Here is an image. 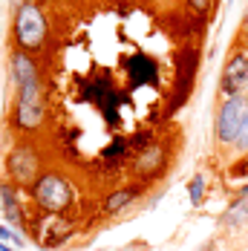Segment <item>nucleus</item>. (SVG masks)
Instances as JSON below:
<instances>
[{"mask_svg": "<svg viewBox=\"0 0 248 251\" xmlns=\"http://www.w3.org/2000/svg\"><path fill=\"white\" fill-rule=\"evenodd\" d=\"M15 44L26 55L44 50V44H47V15L38 3H29V6L15 12Z\"/></svg>", "mask_w": 248, "mask_h": 251, "instance_id": "nucleus-1", "label": "nucleus"}, {"mask_svg": "<svg viewBox=\"0 0 248 251\" xmlns=\"http://www.w3.org/2000/svg\"><path fill=\"white\" fill-rule=\"evenodd\" d=\"M32 194L44 214H64L73 205V185L61 174H44L35 182Z\"/></svg>", "mask_w": 248, "mask_h": 251, "instance_id": "nucleus-2", "label": "nucleus"}, {"mask_svg": "<svg viewBox=\"0 0 248 251\" xmlns=\"http://www.w3.org/2000/svg\"><path fill=\"white\" fill-rule=\"evenodd\" d=\"M81 96L87 101H93L96 107H99L101 113H104V119H107V125L116 127L119 125V107H122L124 96L110 84V78L107 75H96L93 81H84V87H81Z\"/></svg>", "mask_w": 248, "mask_h": 251, "instance_id": "nucleus-3", "label": "nucleus"}, {"mask_svg": "<svg viewBox=\"0 0 248 251\" xmlns=\"http://www.w3.org/2000/svg\"><path fill=\"white\" fill-rule=\"evenodd\" d=\"M44 122V93L41 81H29L18 87V107H15V125L21 130H38Z\"/></svg>", "mask_w": 248, "mask_h": 251, "instance_id": "nucleus-4", "label": "nucleus"}, {"mask_svg": "<svg viewBox=\"0 0 248 251\" xmlns=\"http://www.w3.org/2000/svg\"><path fill=\"white\" fill-rule=\"evenodd\" d=\"M174 64H176V87L171 101H168V113L182 107L185 99L191 96V87H194V78H197V70H199V52L194 47H182L174 55Z\"/></svg>", "mask_w": 248, "mask_h": 251, "instance_id": "nucleus-5", "label": "nucleus"}, {"mask_svg": "<svg viewBox=\"0 0 248 251\" xmlns=\"http://www.w3.org/2000/svg\"><path fill=\"white\" fill-rule=\"evenodd\" d=\"M246 116H248V96L246 93L228 99L220 107V113H217V139H220V145H234L237 142Z\"/></svg>", "mask_w": 248, "mask_h": 251, "instance_id": "nucleus-6", "label": "nucleus"}, {"mask_svg": "<svg viewBox=\"0 0 248 251\" xmlns=\"http://www.w3.org/2000/svg\"><path fill=\"white\" fill-rule=\"evenodd\" d=\"M38 168H41V159L32 148H15L9 153V174L18 185H32L38 182Z\"/></svg>", "mask_w": 248, "mask_h": 251, "instance_id": "nucleus-7", "label": "nucleus"}, {"mask_svg": "<svg viewBox=\"0 0 248 251\" xmlns=\"http://www.w3.org/2000/svg\"><path fill=\"white\" fill-rule=\"evenodd\" d=\"M246 84H248V55L246 52H234L223 70L220 90H223L228 99H234V96H240L246 90Z\"/></svg>", "mask_w": 248, "mask_h": 251, "instance_id": "nucleus-8", "label": "nucleus"}, {"mask_svg": "<svg viewBox=\"0 0 248 251\" xmlns=\"http://www.w3.org/2000/svg\"><path fill=\"white\" fill-rule=\"evenodd\" d=\"M124 73H127L130 87H148V84H156V78H159V64H156V58H150L145 52H133L124 61Z\"/></svg>", "mask_w": 248, "mask_h": 251, "instance_id": "nucleus-9", "label": "nucleus"}, {"mask_svg": "<svg viewBox=\"0 0 248 251\" xmlns=\"http://www.w3.org/2000/svg\"><path fill=\"white\" fill-rule=\"evenodd\" d=\"M165 162H168V151L162 145L150 142L148 148L139 153V159L133 162V168H136V174L142 176V179H153V176H159L165 171Z\"/></svg>", "mask_w": 248, "mask_h": 251, "instance_id": "nucleus-10", "label": "nucleus"}, {"mask_svg": "<svg viewBox=\"0 0 248 251\" xmlns=\"http://www.w3.org/2000/svg\"><path fill=\"white\" fill-rule=\"evenodd\" d=\"M12 78H15V84L21 87V84H29V81H41L38 78V64L32 61V55H26V52H12Z\"/></svg>", "mask_w": 248, "mask_h": 251, "instance_id": "nucleus-11", "label": "nucleus"}, {"mask_svg": "<svg viewBox=\"0 0 248 251\" xmlns=\"http://www.w3.org/2000/svg\"><path fill=\"white\" fill-rule=\"evenodd\" d=\"M0 200H3V214H6V220L15 223V231L24 228L26 220H24V211H21V202H18L15 191H12L9 185H0Z\"/></svg>", "mask_w": 248, "mask_h": 251, "instance_id": "nucleus-12", "label": "nucleus"}, {"mask_svg": "<svg viewBox=\"0 0 248 251\" xmlns=\"http://www.w3.org/2000/svg\"><path fill=\"white\" fill-rule=\"evenodd\" d=\"M136 197H139L136 188H122V191H116V194H110V197L104 200V211H107V214H119V211L127 208Z\"/></svg>", "mask_w": 248, "mask_h": 251, "instance_id": "nucleus-13", "label": "nucleus"}, {"mask_svg": "<svg viewBox=\"0 0 248 251\" xmlns=\"http://www.w3.org/2000/svg\"><path fill=\"white\" fill-rule=\"evenodd\" d=\"M127 151H130V145H127L124 139H116V142H113L107 151L101 153V159H104V162H119V159H122Z\"/></svg>", "mask_w": 248, "mask_h": 251, "instance_id": "nucleus-14", "label": "nucleus"}, {"mask_svg": "<svg viewBox=\"0 0 248 251\" xmlns=\"http://www.w3.org/2000/svg\"><path fill=\"white\" fill-rule=\"evenodd\" d=\"M188 197H191V205H202V200H205V176H194L191 179Z\"/></svg>", "mask_w": 248, "mask_h": 251, "instance_id": "nucleus-15", "label": "nucleus"}, {"mask_svg": "<svg viewBox=\"0 0 248 251\" xmlns=\"http://www.w3.org/2000/svg\"><path fill=\"white\" fill-rule=\"evenodd\" d=\"M188 6H191V12H194L197 18H205V15L211 12V0H188Z\"/></svg>", "mask_w": 248, "mask_h": 251, "instance_id": "nucleus-16", "label": "nucleus"}, {"mask_svg": "<svg viewBox=\"0 0 248 251\" xmlns=\"http://www.w3.org/2000/svg\"><path fill=\"white\" fill-rule=\"evenodd\" d=\"M0 240H9V243H15L18 249H24V237L18 234V231H12V228L0 226Z\"/></svg>", "mask_w": 248, "mask_h": 251, "instance_id": "nucleus-17", "label": "nucleus"}, {"mask_svg": "<svg viewBox=\"0 0 248 251\" xmlns=\"http://www.w3.org/2000/svg\"><path fill=\"white\" fill-rule=\"evenodd\" d=\"M240 151H248V116H246V122H243V127H240V136H237V142H234Z\"/></svg>", "mask_w": 248, "mask_h": 251, "instance_id": "nucleus-18", "label": "nucleus"}, {"mask_svg": "<svg viewBox=\"0 0 248 251\" xmlns=\"http://www.w3.org/2000/svg\"><path fill=\"white\" fill-rule=\"evenodd\" d=\"M29 3H32V0H12V6H15V9H24V6H29Z\"/></svg>", "mask_w": 248, "mask_h": 251, "instance_id": "nucleus-19", "label": "nucleus"}, {"mask_svg": "<svg viewBox=\"0 0 248 251\" xmlns=\"http://www.w3.org/2000/svg\"><path fill=\"white\" fill-rule=\"evenodd\" d=\"M234 174H248V162H243V165H237V168H234Z\"/></svg>", "mask_w": 248, "mask_h": 251, "instance_id": "nucleus-20", "label": "nucleus"}, {"mask_svg": "<svg viewBox=\"0 0 248 251\" xmlns=\"http://www.w3.org/2000/svg\"><path fill=\"white\" fill-rule=\"evenodd\" d=\"M243 197H248V185L246 188H240V200H243Z\"/></svg>", "mask_w": 248, "mask_h": 251, "instance_id": "nucleus-21", "label": "nucleus"}, {"mask_svg": "<svg viewBox=\"0 0 248 251\" xmlns=\"http://www.w3.org/2000/svg\"><path fill=\"white\" fill-rule=\"evenodd\" d=\"M0 251H12V249H9V246H3V243H0Z\"/></svg>", "mask_w": 248, "mask_h": 251, "instance_id": "nucleus-22", "label": "nucleus"}, {"mask_svg": "<svg viewBox=\"0 0 248 251\" xmlns=\"http://www.w3.org/2000/svg\"><path fill=\"white\" fill-rule=\"evenodd\" d=\"M246 24H248V9H246Z\"/></svg>", "mask_w": 248, "mask_h": 251, "instance_id": "nucleus-23", "label": "nucleus"}]
</instances>
